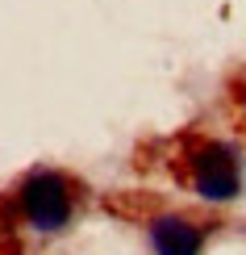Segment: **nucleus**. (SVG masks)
<instances>
[{
	"mask_svg": "<svg viewBox=\"0 0 246 255\" xmlns=\"http://www.w3.org/2000/svg\"><path fill=\"white\" fill-rule=\"evenodd\" d=\"M21 214L34 230L55 235L71 218V184L59 172H34L21 184Z\"/></svg>",
	"mask_w": 246,
	"mask_h": 255,
	"instance_id": "f257e3e1",
	"label": "nucleus"
},
{
	"mask_svg": "<svg viewBox=\"0 0 246 255\" xmlns=\"http://www.w3.org/2000/svg\"><path fill=\"white\" fill-rule=\"evenodd\" d=\"M151 243L159 255H200V230L184 218H159L151 226Z\"/></svg>",
	"mask_w": 246,
	"mask_h": 255,
	"instance_id": "7ed1b4c3",
	"label": "nucleus"
},
{
	"mask_svg": "<svg viewBox=\"0 0 246 255\" xmlns=\"http://www.w3.org/2000/svg\"><path fill=\"white\" fill-rule=\"evenodd\" d=\"M242 105H246V84H242Z\"/></svg>",
	"mask_w": 246,
	"mask_h": 255,
	"instance_id": "20e7f679",
	"label": "nucleus"
},
{
	"mask_svg": "<svg viewBox=\"0 0 246 255\" xmlns=\"http://www.w3.org/2000/svg\"><path fill=\"white\" fill-rule=\"evenodd\" d=\"M192 188H196L205 201H234L242 188V167L234 146L226 142H196L192 146Z\"/></svg>",
	"mask_w": 246,
	"mask_h": 255,
	"instance_id": "f03ea898",
	"label": "nucleus"
}]
</instances>
